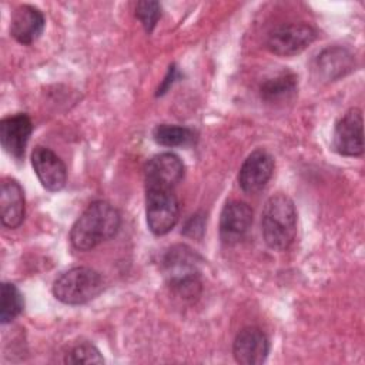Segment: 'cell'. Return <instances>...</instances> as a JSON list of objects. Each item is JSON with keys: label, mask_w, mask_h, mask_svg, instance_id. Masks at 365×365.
Segmentation results:
<instances>
[{"label": "cell", "mask_w": 365, "mask_h": 365, "mask_svg": "<svg viewBox=\"0 0 365 365\" xmlns=\"http://www.w3.org/2000/svg\"><path fill=\"white\" fill-rule=\"evenodd\" d=\"M121 225V215L114 205L98 200L91 202L76 220L70 241L78 251H88L113 238Z\"/></svg>", "instance_id": "cell-1"}, {"label": "cell", "mask_w": 365, "mask_h": 365, "mask_svg": "<svg viewBox=\"0 0 365 365\" xmlns=\"http://www.w3.org/2000/svg\"><path fill=\"white\" fill-rule=\"evenodd\" d=\"M0 215L7 228H17L24 220V192L19 181L6 178L0 190Z\"/></svg>", "instance_id": "cell-15"}, {"label": "cell", "mask_w": 365, "mask_h": 365, "mask_svg": "<svg viewBox=\"0 0 365 365\" xmlns=\"http://www.w3.org/2000/svg\"><path fill=\"white\" fill-rule=\"evenodd\" d=\"M43 13L30 4H21L14 9L10 20V34L21 44H31L44 30Z\"/></svg>", "instance_id": "cell-14"}, {"label": "cell", "mask_w": 365, "mask_h": 365, "mask_svg": "<svg viewBox=\"0 0 365 365\" xmlns=\"http://www.w3.org/2000/svg\"><path fill=\"white\" fill-rule=\"evenodd\" d=\"M31 164L41 185L48 191H60L67 182L64 163L50 148L37 145L31 153Z\"/></svg>", "instance_id": "cell-11"}, {"label": "cell", "mask_w": 365, "mask_h": 365, "mask_svg": "<svg viewBox=\"0 0 365 365\" xmlns=\"http://www.w3.org/2000/svg\"><path fill=\"white\" fill-rule=\"evenodd\" d=\"M252 224V210L247 202L230 201L221 211L220 237L224 244L232 245L244 240Z\"/></svg>", "instance_id": "cell-10"}, {"label": "cell", "mask_w": 365, "mask_h": 365, "mask_svg": "<svg viewBox=\"0 0 365 365\" xmlns=\"http://www.w3.org/2000/svg\"><path fill=\"white\" fill-rule=\"evenodd\" d=\"M24 308L23 295L14 284H1V304H0V321L7 324L13 321Z\"/></svg>", "instance_id": "cell-19"}, {"label": "cell", "mask_w": 365, "mask_h": 365, "mask_svg": "<svg viewBox=\"0 0 365 365\" xmlns=\"http://www.w3.org/2000/svg\"><path fill=\"white\" fill-rule=\"evenodd\" d=\"M67 364H103L104 359L100 351L88 342L74 346L66 358Z\"/></svg>", "instance_id": "cell-20"}, {"label": "cell", "mask_w": 365, "mask_h": 365, "mask_svg": "<svg viewBox=\"0 0 365 365\" xmlns=\"http://www.w3.org/2000/svg\"><path fill=\"white\" fill-rule=\"evenodd\" d=\"M135 16L141 21L143 27L147 33H151L155 27L160 16H161V7L158 1H138L135 7Z\"/></svg>", "instance_id": "cell-21"}, {"label": "cell", "mask_w": 365, "mask_h": 365, "mask_svg": "<svg viewBox=\"0 0 365 365\" xmlns=\"http://www.w3.org/2000/svg\"><path fill=\"white\" fill-rule=\"evenodd\" d=\"M104 288L101 274L88 267H74L53 284L54 297L67 305H81L94 299Z\"/></svg>", "instance_id": "cell-4"}, {"label": "cell", "mask_w": 365, "mask_h": 365, "mask_svg": "<svg viewBox=\"0 0 365 365\" xmlns=\"http://www.w3.org/2000/svg\"><path fill=\"white\" fill-rule=\"evenodd\" d=\"M362 111L359 108L348 110L336 123L334 130V148L341 155L358 157L364 153Z\"/></svg>", "instance_id": "cell-7"}, {"label": "cell", "mask_w": 365, "mask_h": 365, "mask_svg": "<svg viewBox=\"0 0 365 365\" xmlns=\"http://www.w3.org/2000/svg\"><path fill=\"white\" fill-rule=\"evenodd\" d=\"M274 167V157L268 151L262 148L252 151L245 158L238 173V182L241 190L248 194L261 191L272 177Z\"/></svg>", "instance_id": "cell-8"}, {"label": "cell", "mask_w": 365, "mask_h": 365, "mask_svg": "<svg viewBox=\"0 0 365 365\" xmlns=\"http://www.w3.org/2000/svg\"><path fill=\"white\" fill-rule=\"evenodd\" d=\"M154 141L164 147H182L190 145L195 140V134L192 130L181 125H170L160 124L153 131Z\"/></svg>", "instance_id": "cell-18"}, {"label": "cell", "mask_w": 365, "mask_h": 365, "mask_svg": "<svg viewBox=\"0 0 365 365\" xmlns=\"http://www.w3.org/2000/svg\"><path fill=\"white\" fill-rule=\"evenodd\" d=\"M31 131L33 124L27 114L19 113L3 118L0 123L1 147L13 158L21 160Z\"/></svg>", "instance_id": "cell-13"}, {"label": "cell", "mask_w": 365, "mask_h": 365, "mask_svg": "<svg viewBox=\"0 0 365 365\" xmlns=\"http://www.w3.org/2000/svg\"><path fill=\"white\" fill-rule=\"evenodd\" d=\"M145 188H171L184 177V164L173 153L154 155L145 165Z\"/></svg>", "instance_id": "cell-9"}, {"label": "cell", "mask_w": 365, "mask_h": 365, "mask_svg": "<svg viewBox=\"0 0 365 365\" xmlns=\"http://www.w3.org/2000/svg\"><path fill=\"white\" fill-rule=\"evenodd\" d=\"M261 231L265 244L277 251H284L297 235V210L294 201L285 194L269 197L261 217Z\"/></svg>", "instance_id": "cell-2"}, {"label": "cell", "mask_w": 365, "mask_h": 365, "mask_svg": "<svg viewBox=\"0 0 365 365\" xmlns=\"http://www.w3.org/2000/svg\"><path fill=\"white\" fill-rule=\"evenodd\" d=\"M354 58L346 48L329 47L321 51L315 61V71L324 80H335L352 68Z\"/></svg>", "instance_id": "cell-16"}, {"label": "cell", "mask_w": 365, "mask_h": 365, "mask_svg": "<svg viewBox=\"0 0 365 365\" xmlns=\"http://www.w3.org/2000/svg\"><path fill=\"white\" fill-rule=\"evenodd\" d=\"M315 37L317 33L309 24L284 23L268 33L267 47L278 56H295L304 51Z\"/></svg>", "instance_id": "cell-6"}, {"label": "cell", "mask_w": 365, "mask_h": 365, "mask_svg": "<svg viewBox=\"0 0 365 365\" xmlns=\"http://www.w3.org/2000/svg\"><path fill=\"white\" fill-rule=\"evenodd\" d=\"M145 217L155 235L170 232L180 218V204L171 188H145Z\"/></svg>", "instance_id": "cell-5"}, {"label": "cell", "mask_w": 365, "mask_h": 365, "mask_svg": "<svg viewBox=\"0 0 365 365\" xmlns=\"http://www.w3.org/2000/svg\"><path fill=\"white\" fill-rule=\"evenodd\" d=\"M163 269L170 287L181 297H195L200 292L198 255L187 245H173L163 258Z\"/></svg>", "instance_id": "cell-3"}, {"label": "cell", "mask_w": 365, "mask_h": 365, "mask_svg": "<svg viewBox=\"0 0 365 365\" xmlns=\"http://www.w3.org/2000/svg\"><path fill=\"white\" fill-rule=\"evenodd\" d=\"M269 352V341L267 335L257 327L242 328L232 346L234 358L242 365H259L265 362Z\"/></svg>", "instance_id": "cell-12"}, {"label": "cell", "mask_w": 365, "mask_h": 365, "mask_svg": "<svg viewBox=\"0 0 365 365\" xmlns=\"http://www.w3.org/2000/svg\"><path fill=\"white\" fill-rule=\"evenodd\" d=\"M297 93V77L292 73H281L261 84V97L268 103L287 101Z\"/></svg>", "instance_id": "cell-17"}]
</instances>
